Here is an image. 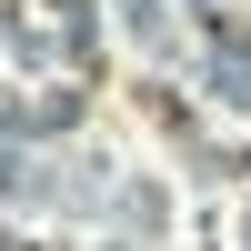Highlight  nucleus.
I'll return each instance as SVG.
<instances>
[{
	"label": "nucleus",
	"instance_id": "1",
	"mask_svg": "<svg viewBox=\"0 0 251 251\" xmlns=\"http://www.w3.org/2000/svg\"><path fill=\"white\" fill-rule=\"evenodd\" d=\"M0 251H20V241H0Z\"/></svg>",
	"mask_w": 251,
	"mask_h": 251
}]
</instances>
